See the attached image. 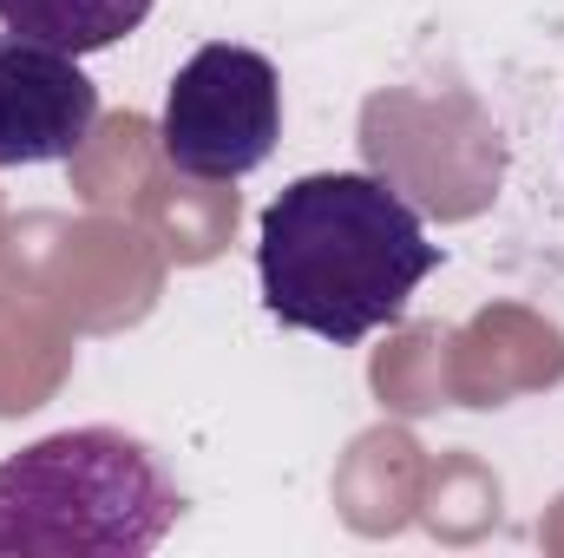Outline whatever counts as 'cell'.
Listing matches in <instances>:
<instances>
[{"label":"cell","instance_id":"5b68a950","mask_svg":"<svg viewBox=\"0 0 564 558\" xmlns=\"http://www.w3.org/2000/svg\"><path fill=\"white\" fill-rule=\"evenodd\" d=\"M151 7L158 0H0V26L86 60V53H106L126 33H139Z\"/></svg>","mask_w":564,"mask_h":558},{"label":"cell","instance_id":"7a4b0ae2","mask_svg":"<svg viewBox=\"0 0 564 558\" xmlns=\"http://www.w3.org/2000/svg\"><path fill=\"white\" fill-rule=\"evenodd\" d=\"M177 506L158 453L119 427H66L0 460V552L144 558Z\"/></svg>","mask_w":564,"mask_h":558},{"label":"cell","instance_id":"6da1fadb","mask_svg":"<svg viewBox=\"0 0 564 558\" xmlns=\"http://www.w3.org/2000/svg\"><path fill=\"white\" fill-rule=\"evenodd\" d=\"M440 270L421 211L375 171H308L263 211L257 282L282 329L335 348L394 329L414 289Z\"/></svg>","mask_w":564,"mask_h":558},{"label":"cell","instance_id":"3957f363","mask_svg":"<svg viewBox=\"0 0 564 558\" xmlns=\"http://www.w3.org/2000/svg\"><path fill=\"white\" fill-rule=\"evenodd\" d=\"M282 139V79L270 53L210 40L197 46L158 112V151L171 171L197 184H230L270 164Z\"/></svg>","mask_w":564,"mask_h":558},{"label":"cell","instance_id":"277c9868","mask_svg":"<svg viewBox=\"0 0 564 558\" xmlns=\"http://www.w3.org/2000/svg\"><path fill=\"white\" fill-rule=\"evenodd\" d=\"M99 126V86L73 53L0 33V171L59 164Z\"/></svg>","mask_w":564,"mask_h":558}]
</instances>
